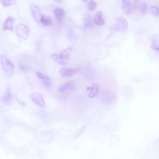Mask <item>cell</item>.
Here are the masks:
<instances>
[{
  "label": "cell",
  "instance_id": "cell-3",
  "mask_svg": "<svg viewBox=\"0 0 159 159\" xmlns=\"http://www.w3.org/2000/svg\"><path fill=\"white\" fill-rule=\"evenodd\" d=\"M15 31L16 35L19 39L25 40L28 38L29 36L30 30L27 25L21 23L16 26Z\"/></svg>",
  "mask_w": 159,
  "mask_h": 159
},
{
  "label": "cell",
  "instance_id": "cell-13",
  "mask_svg": "<svg viewBox=\"0 0 159 159\" xmlns=\"http://www.w3.org/2000/svg\"><path fill=\"white\" fill-rule=\"evenodd\" d=\"M122 8L125 14H129L130 12L131 8L130 0H122Z\"/></svg>",
  "mask_w": 159,
  "mask_h": 159
},
{
  "label": "cell",
  "instance_id": "cell-21",
  "mask_svg": "<svg viewBox=\"0 0 159 159\" xmlns=\"http://www.w3.org/2000/svg\"><path fill=\"white\" fill-rule=\"evenodd\" d=\"M36 75L39 78L43 80L47 79L49 78L48 76L41 72H37Z\"/></svg>",
  "mask_w": 159,
  "mask_h": 159
},
{
  "label": "cell",
  "instance_id": "cell-5",
  "mask_svg": "<svg viewBox=\"0 0 159 159\" xmlns=\"http://www.w3.org/2000/svg\"><path fill=\"white\" fill-rule=\"evenodd\" d=\"M30 98L32 102L38 106L41 107L44 106V100L40 94L37 93H32L30 95Z\"/></svg>",
  "mask_w": 159,
  "mask_h": 159
},
{
  "label": "cell",
  "instance_id": "cell-12",
  "mask_svg": "<svg viewBox=\"0 0 159 159\" xmlns=\"http://www.w3.org/2000/svg\"><path fill=\"white\" fill-rule=\"evenodd\" d=\"M83 21L84 25L87 29H90L93 26V21L91 15L89 13H85L84 16Z\"/></svg>",
  "mask_w": 159,
  "mask_h": 159
},
{
  "label": "cell",
  "instance_id": "cell-17",
  "mask_svg": "<svg viewBox=\"0 0 159 159\" xmlns=\"http://www.w3.org/2000/svg\"><path fill=\"white\" fill-rule=\"evenodd\" d=\"M148 9V6L147 3L145 2L141 3L140 5V11L142 14L146 13Z\"/></svg>",
  "mask_w": 159,
  "mask_h": 159
},
{
  "label": "cell",
  "instance_id": "cell-18",
  "mask_svg": "<svg viewBox=\"0 0 159 159\" xmlns=\"http://www.w3.org/2000/svg\"><path fill=\"white\" fill-rule=\"evenodd\" d=\"M0 2L2 5L4 7H8L14 4L15 0H0Z\"/></svg>",
  "mask_w": 159,
  "mask_h": 159
},
{
  "label": "cell",
  "instance_id": "cell-6",
  "mask_svg": "<svg viewBox=\"0 0 159 159\" xmlns=\"http://www.w3.org/2000/svg\"><path fill=\"white\" fill-rule=\"evenodd\" d=\"M79 69L75 68H62L60 70L59 74L62 76H66L70 78L79 72Z\"/></svg>",
  "mask_w": 159,
  "mask_h": 159
},
{
  "label": "cell",
  "instance_id": "cell-24",
  "mask_svg": "<svg viewBox=\"0 0 159 159\" xmlns=\"http://www.w3.org/2000/svg\"><path fill=\"white\" fill-rule=\"evenodd\" d=\"M20 69L23 70H29L30 68L29 67L20 65Z\"/></svg>",
  "mask_w": 159,
  "mask_h": 159
},
{
  "label": "cell",
  "instance_id": "cell-10",
  "mask_svg": "<svg viewBox=\"0 0 159 159\" xmlns=\"http://www.w3.org/2000/svg\"><path fill=\"white\" fill-rule=\"evenodd\" d=\"M15 19L11 16H8L5 20L3 26V29L13 31Z\"/></svg>",
  "mask_w": 159,
  "mask_h": 159
},
{
  "label": "cell",
  "instance_id": "cell-8",
  "mask_svg": "<svg viewBox=\"0 0 159 159\" xmlns=\"http://www.w3.org/2000/svg\"><path fill=\"white\" fill-rule=\"evenodd\" d=\"M75 88L74 82L72 80L69 81L58 87L57 90L63 92L67 90H74Z\"/></svg>",
  "mask_w": 159,
  "mask_h": 159
},
{
  "label": "cell",
  "instance_id": "cell-25",
  "mask_svg": "<svg viewBox=\"0 0 159 159\" xmlns=\"http://www.w3.org/2000/svg\"><path fill=\"white\" fill-rule=\"evenodd\" d=\"M133 3L135 4H138L139 2V0H132Z\"/></svg>",
  "mask_w": 159,
  "mask_h": 159
},
{
  "label": "cell",
  "instance_id": "cell-7",
  "mask_svg": "<svg viewBox=\"0 0 159 159\" xmlns=\"http://www.w3.org/2000/svg\"><path fill=\"white\" fill-rule=\"evenodd\" d=\"M30 9L34 19L37 22H40L42 15L38 6L34 4H32L30 6Z\"/></svg>",
  "mask_w": 159,
  "mask_h": 159
},
{
  "label": "cell",
  "instance_id": "cell-27",
  "mask_svg": "<svg viewBox=\"0 0 159 159\" xmlns=\"http://www.w3.org/2000/svg\"><path fill=\"white\" fill-rule=\"evenodd\" d=\"M91 88V87H89V86L87 87H86V90L87 91L89 90H90Z\"/></svg>",
  "mask_w": 159,
  "mask_h": 159
},
{
  "label": "cell",
  "instance_id": "cell-15",
  "mask_svg": "<svg viewBox=\"0 0 159 159\" xmlns=\"http://www.w3.org/2000/svg\"><path fill=\"white\" fill-rule=\"evenodd\" d=\"M40 22L45 26L51 25L52 23V19L47 15H42Z\"/></svg>",
  "mask_w": 159,
  "mask_h": 159
},
{
  "label": "cell",
  "instance_id": "cell-22",
  "mask_svg": "<svg viewBox=\"0 0 159 159\" xmlns=\"http://www.w3.org/2000/svg\"><path fill=\"white\" fill-rule=\"evenodd\" d=\"M151 48L157 51L158 52L159 48L158 43H157V41L155 40H154L151 46Z\"/></svg>",
  "mask_w": 159,
  "mask_h": 159
},
{
  "label": "cell",
  "instance_id": "cell-11",
  "mask_svg": "<svg viewBox=\"0 0 159 159\" xmlns=\"http://www.w3.org/2000/svg\"><path fill=\"white\" fill-rule=\"evenodd\" d=\"M93 21L97 25H103L105 24V21L103 18L102 12L101 11L97 12L94 16Z\"/></svg>",
  "mask_w": 159,
  "mask_h": 159
},
{
  "label": "cell",
  "instance_id": "cell-20",
  "mask_svg": "<svg viewBox=\"0 0 159 159\" xmlns=\"http://www.w3.org/2000/svg\"><path fill=\"white\" fill-rule=\"evenodd\" d=\"M149 10L153 15L155 16L158 15L159 9L157 7L154 6H152L150 7Z\"/></svg>",
  "mask_w": 159,
  "mask_h": 159
},
{
  "label": "cell",
  "instance_id": "cell-14",
  "mask_svg": "<svg viewBox=\"0 0 159 159\" xmlns=\"http://www.w3.org/2000/svg\"><path fill=\"white\" fill-rule=\"evenodd\" d=\"M99 85L96 83H93L91 88L90 91L88 94V96L90 98L95 97L98 93L99 91Z\"/></svg>",
  "mask_w": 159,
  "mask_h": 159
},
{
  "label": "cell",
  "instance_id": "cell-4",
  "mask_svg": "<svg viewBox=\"0 0 159 159\" xmlns=\"http://www.w3.org/2000/svg\"><path fill=\"white\" fill-rule=\"evenodd\" d=\"M128 27L126 20L122 17L119 18L115 24L114 29L115 30L123 32L125 31Z\"/></svg>",
  "mask_w": 159,
  "mask_h": 159
},
{
  "label": "cell",
  "instance_id": "cell-2",
  "mask_svg": "<svg viewBox=\"0 0 159 159\" xmlns=\"http://www.w3.org/2000/svg\"><path fill=\"white\" fill-rule=\"evenodd\" d=\"M0 59L1 65L5 74L8 77H11L14 72L13 64L5 55H2Z\"/></svg>",
  "mask_w": 159,
  "mask_h": 159
},
{
  "label": "cell",
  "instance_id": "cell-1",
  "mask_svg": "<svg viewBox=\"0 0 159 159\" xmlns=\"http://www.w3.org/2000/svg\"><path fill=\"white\" fill-rule=\"evenodd\" d=\"M71 51V48H69L65 49L60 53L52 54L51 57L59 64L63 65H66L69 61Z\"/></svg>",
  "mask_w": 159,
  "mask_h": 159
},
{
  "label": "cell",
  "instance_id": "cell-28",
  "mask_svg": "<svg viewBox=\"0 0 159 159\" xmlns=\"http://www.w3.org/2000/svg\"><path fill=\"white\" fill-rule=\"evenodd\" d=\"M84 2H88V1L89 0H82Z\"/></svg>",
  "mask_w": 159,
  "mask_h": 159
},
{
  "label": "cell",
  "instance_id": "cell-26",
  "mask_svg": "<svg viewBox=\"0 0 159 159\" xmlns=\"http://www.w3.org/2000/svg\"><path fill=\"white\" fill-rule=\"evenodd\" d=\"M56 2L57 3H60L62 0H55Z\"/></svg>",
  "mask_w": 159,
  "mask_h": 159
},
{
  "label": "cell",
  "instance_id": "cell-9",
  "mask_svg": "<svg viewBox=\"0 0 159 159\" xmlns=\"http://www.w3.org/2000/svg\"><path fill=\"white\" fill-rule=\"evenodd\" d=\"M54 14L58 22L61 23L63 21L65 16V12L64 10L59 7L56 8L54 10Z\"/></svg>",
  "mask_w": 159,
  "mask_h": 159
},
{
  "label": "cell",
  "instance_id": "cell-16",
  "mask_svg": "<svg viewBox=\"0 0 159 159\" xmlns=\"http://www.w3.org/2000/svg\"><path fill=\"white\" fill-rule=\"evenodd\" d=\"M12 96L10 89L8 88L4 96L2 98V100L5 103H8L12 100Z\"/></svg>",
  "mask_w": 159,
  "mask_h": 159
},
{
  "label": "cell",
  "instance_id": "cell-19",
  "mask_svg": "<svg viewBox=\"0 0 159 159\" xmlns=\"http://www.w3.org/2000/svg\"><path fill=\"white\" fill-rule=\"evenodd\" d=\"M96 6V2L93 0H91L88 4L87 8L89 11H92L95 9Z\"/></svg>",
  "mask_w": 159,
  "mask_h": 159
},
{
  "label": "cell",
  "instance_id": "cell-23",
  "mask_svg": "<svg viewBox=\"0 0 159 159\" xmlns=\"http://www.w3.org/2000/svg\"><path fill=\"white\" fill-rule=\"evenodd\" d=\"M43 84L44 85L47 86H50L51 85V82L49 78L43 80Z\"/></svg>",
  "mask_w": 159,
  "mask_h": 159
}]
</instances>
